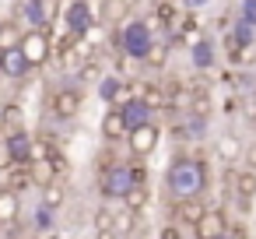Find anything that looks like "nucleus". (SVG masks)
I'll return each mask as SVG.
<instances>
[{
    "mask_svg": "<svg viewBox=\"0 0 256 239\" xmlns=\"http://www.w3.org/2000/svg\"><path fill=\"white\" fill-rule=\"evenodd\" d=\"M120 113H123V120H126V130L134 134V130H140V127L151 123V113H154V109H151L140 95H130V99L120 106Z\"/></svg>",
    "mask_w": 256,
    "mask_h": 239,
    "instance_id": "nucleus-9",
    "label": "nucleus"
},
{
    "mask_svg": "<svg viewBox=\"0 0 256 239\" xmlns=\"http://www.w3.org/2000/svg\"><path fill=\"white\" fill-rule=\"evenodd\" d=\"M218 155H221V162H224V165H232V162L242 155V148H238V141H235V137H221V144H218Z\"/></svg>",
    "mask_w": 256,
    "mask_h": 239,
    "instance_id": "nucleus-27",
    "label": "nucleus"
},
{
    "mask_svg": "<svg viewBox=\"0 0 256 239\" xmlns=\"http://www.w3.org/2000/svg\"><path fill=\"white\" fill-rule=\"evenodd\" d=\"M193 99H196V88H190V85H176V88H168V109H176L179 116L193 113Z\"/></svg>",
    "mask_w": 256,
    "mask_h": 239,
    "instance_id": "nucleus-19",
    "label": "nucleus"
},
{
    "mask_svg": "<svg viewBox=\"0 0 256 239\" xmlns=\"http://www.w3.org/2000/svg\"><path fill=\"white\" fill-rule=\"evenodd\" d=\"M32 228H36V232H42V235H46V232H53V228H56V207H50L46 200H42V204H36V211H32Z\"/></svg>",
    "mask_w": 256,
    "mask_h": 239,
    "instance_id": "nucleus-23",
    "label": "nucleus"
},
{
    "mask_svg": "<svg viewBox=\"0 0 256 239\" xmlns=\"http://www.w3.org/2000/svg\"><path fill=\"white\" fill-rule=\"evenodd\" d=\"M204 214H207V204H204L200 197H190V200H176V204H172V221H176V225H190V228H193Z\"/></svg>",
    "mask_w": 256,
    "mask_h": 239,
    "instance_id": "nucleus-12",
    "label": "nucleus"
},
{
    "mask_svg": "<svg viewBox=\"0 0 256 239\" xmlns=\"http://www.w3.org/2000/svg\"><path fill=\"white\" fill-rule=\"evenodd\" d=\"M18 109H22V106H14V102L4 106V116H0V120H4V123H14V120H18Z\"/></svg>",
    "mask_w": 256,
    "mask_h": 239,
    "instance_id": "nucleus-37",
    "label": "nucleus"
},
{
    "mask_svg": "<svg viewBox=\"0 0 256 239\" xmlns=\"http://www.w3.org/2000/svg\"><path fill=\"white\" fill-rule=\"evenodd\" d=\"M193 113H196V116H210V99H207V92H200V88H196V99H193Z\"/></svg>",
    "mask_w": 256,
    "mask_h": 239,
    "instance_id": "nucleus-31",
    "label": "nucleus"
},
{
    "mask_svg": "<svg viewBox=\"0 0 256 239\" xmlns=\"http://www.w3.org/2000/svg\"><path fill=\"white\" fill-rule=\"evenodd\" d=\"M102 137H106V141H126V137H130L126 120H123L120 109H109V113L102 116Z\"/></svg>",
    "mask_w": 256,
    "mask_h": 239,
    "instance_id": "nucleus-17",
    "label": "nucleus"
},
{
    "mask_svg": "<svg viewBox=\"0 0 256 239\" xmlns=\"http://www.w3.org/2000/svg\"><path fill=\"white\" fill-rule=\"evenodd\" d=\"M232 179H235V193H238V200L249 204V200L256 197V169H238Z\"/></svg>",
    "mask_w": 256,
    "mask_h": 239,
    "instance_id": "nucleus-21",
    "label": "nucleus"
},
{
    "mask_svg": "<svg viewBox=\"0 0 256 239\" xmlns=\"http://www.w3.org/2000/svg\"><path fill=\"white\" fill-rule=\"evenodd\" d=\"M28 71H32V64H28V57H25V50H22V46H14V50H4V53H0V74H4V78L22 81Z\"/></svg>",
    "mask_w": 256,
    "mask_h": 239,
    "instance_id": "nucleus-10",
    "label": "nucleus"
},
{
    "mask_svg": "<svg viewBox=\"0 0 256 239\" xmlns=\"http://www.w3.org/2000/svg\"><path fill=\"white\" fill-rule=\"evenodd\" d=\"M18 214H22V197L4 186V190H0V225H14Z\"/></svg>",
    "mask_w": 256,
    "mask_h": 239,
    "instance_id": "nucleus-20",
    "label": "nucleus"
},
{
    "mask_svg": "<svg viewBox=\"0 0 256 239\" xmlns=\"http://www.w3.org/2000/svg\"><path fill=\"white\" fill-rule=\"evenodd\" d=\"M165 186H168V197L172 200L204 197V190H207V165H204V158L179 155L168 165V172H165Z\"/></svg>",
    "mask_w": 256,
    "mask_h": 239,
    "instance_id": "nucleus-1",
    "label": "nucleus"
},
{
    "mask_svg": "<svg viewBox=\"0 0 256 239\" xmlns=\"http://www.w3.org/2000/svg\"><path fill=\"white\" fill-rule=\"evenodd\" d=\"M22 29L14 25V22H4L0 25V50H14V46H22Z\"/></svg>",
    "mask_w": 256,
    "mask_h": 239,
    "instance_id": "nucleus-25",
    "label": "nucleus"
},
{
    "mask_svg": "<svg viewBox=\"0 0 256 239\" xmlns=\"http://www.w3.org/2000/svg\"><path fill=\"white\" fill-rule=\"evenodd\" d=\"M214 60H218V57H214V43L200 36V39L190 46V64H193V71H210Z\"/></svg>",
    "mask_w": 256,
    "mask_h": 239,
    "instance_id": "nucleus-16",
    "label": "nucleus"
},
{
    "mask_svg": "<svg viewBox=\"0 0 256 239\" xmlns=\"http://www.w3.org/2000/svg\"><path fill=\"white\" fill-rule=\"evenodd\" d=\"M4 144H8V151H11V162L14 165H32V148H36V137L28 134V130H11L8 137H4Z\"/></svg>",
    "mask_w": 256,
    "mask_h": 239,
    "instance_id": "nucleus-7",
    "label": "nucleus"
},
{
    "mask_svg": "<svg viewBox=\"0 0 256 239\" xmlns=\"http://www.w3.org/2000/svg\"><path fill=\"white\" fill-rule=\"evenodd\" d=\"M221 239H235V235H221Z\"/></svg>",
    "mask_w": 256,
    "mask_h": 239,
    "instance_id": "nucleus-39",
    "label": "nucleus"
},
{
    "mask_svg": "<svg viewBox=\"0 0 256 239\" xmlns=\"http://www.w3.org/2000/svg\"><path fill=\"white\" fill-rule=\"evenodd\" d=\"M126 144H130V151H134V158H144V155H151V151L158 148V127H154V123H148V127L134 130V134L126 137Z\"/></svg>",
    "mask_w": 256,
    "mask_h": 239,
    "instance_id": "nucleus-13",
    "label": "nucleus"
},
{
    "mask_svg": "<svg viewBox=\"0 0 256 239\" xmlns=\"http://www.w3.org/2000/svg\"><path fill=\"white\" fill-rule=\"evenodd\" d=\"M64 22H67V32L74 39H84L95 29V11H92L88 0H70L67 11H64Z\"/></svg>",
    "mask_w": 256,
    "mask_h": 239,
    "instance_id": "nucleus-4",
    "label": "nucleus"
},
{
    "mask_svg": "<svg viewBox=\"0 0 256 239\" xmlns=\"http://www.w3.org/2000/svg\"><path fill=\"white\" fill-rule=\"evenodd\" d=\"M28 176H32V186H39V190H50L53 183H60V172H56L53 158L50 162H32L28 165Z\"/></svg>",
    "mask_w": 256,
    "mask_h": 239,
    "instance_id": "nucleus-18",
    "label": "nucleus"
},
{
    "mask_svg": "<svg viewBox=\"0 0 256 239\" xmlns=\"http://www.w3.org/2000/svg\"><path fill=\"white\" fill-rule=\"evenodd\" d=\"M144 204H148V190H144V186H137V190H134L126 200H123V207H126V211H134V214H137Z\"/></svg>",
    "mask_w": 256,
    "mask_h": 239,
    "instance_id": "nucleus-29",
    "label": "nucleus"
},
{
    "mask_svg": "<svg viewBox=\"0 0 256 239\" xmlns=\"http://www.w3.org/2000/svg\"><path fill=\"white\" fill-rule=\"evenodd\" d=\"M176 137H179V141H204V137H207V116L186 113V116L176 123Z\"/></svg>",
    "mask_w": 256,
    "mask_h": 239,
    "instance_id": "nucleus-14",
    "label": "nucleus"
},
{
    "mask_svg": "<svg viewBox=\"0 0 256 239\" xmlns=\"http://www.w3.org/2000/svg\"><path fill=\"white\" fill-rule=\"evenodd\" d=\"M249 165H252V169H256V144H252V148H249Z\"/></svg>",
    "mask_w": 256,
    "mask_h": 239,
    "instance_id": "nucleus-38",
    "label": "nucleus"
},
{
    "mask_svg": "<svg viewBox=\"0 0 256 239\" xmlns=\"http://www.w3.org/2000/svg\"><path fill=\"white\" fill-rule=\"evenodd\" d=\"M81 106H84V95L78 88H56L53 99H50V109H53L56 120H74L81 113Z\"/></svg>",
    "mask_w": 256,
    "mask_h": 239,
    "instance_id": "nucleus-6",
    "label": "nucleus"
},
{
    "mask_svg": "<svg viewBox=\"0 0 256 239\" xmlns=\"http://www.w3.org/2000/svg\"><path fill=\"white\" fill-rule=\"evenodd\" d=\"M165 60H168V53H165V50H162V46H154V50H151V53H148V64H151V67H162V64H165Z\"/></svg>",
    "mask_w": 256,
    "mask_h": 239,
    "instance_id": "nucleus-33",
    "label": "nucleus"
},
{
    "mask_svg": "<svg viewBox=\"0 0 256 239\" xmlns=\"http://www.w3.org/2000/svg\"><path fill=\"white\" fill-rule=\"evenodd\" d=\"M98 99L109 106V109H120L130 95H126V81L120 78V74H106L102 81H98Z\"/></svg>",
    "mask_w": 256,
    "mask_h": 239,
    "instance_id": "nucleus-11",
    "label": "nucleus"
},
{
    "mask_svg": "<svg viewBox=\"0 0 256 239\" xmlns=\"http://www.w3.org/2000/svg\"><path fill=\"white\" fill-rule=\"evenodd\" d=\"M232 36H235V50H246V46H252V43H256V29H252L249 22H242V18H235Z\"/></svg>",
    "mask_w": 256,
    "mask_h": 239,
    "instance_id": "nucleus-24",
    "label": "nucleus"
},
{
    "mask_svg": "<svg viewBox=\"0 0 256 239\" xmlns=\"http://www.w3.org/2000/svg\"><path fill=\"white\" fill-rule=\"evenodd\" d=\"M134 221H137L134 211H126V207L116 211V214H112V232H116V239H120V235H130V232H134Z\"/></svg>",
    "mask_w": 256,
    "mask_h": 239,
    "instance_id": "nucleus-26",
    "label": "nucleus"
},
{
    "mask_svg": "<svg viewBox=\"0 0 256 239\" xmlns=\"http://www.w3.org/2000/svg\"><path fill=\"white\" fill-rule=\"evenodd\" d=\"M207 4H210V0H182V8H186L190 15H196V11H204Z\"/></svg>",
    "mask_w": 256,
    "mask_h": 239,
    "instance_id": "nucleus-36",
    "label": "nucleus"
},
{
    "mask_svg": "<svg viewBox=\"0 0 256 239\" xmlns=\"http://www.w3.org/2000/svg\"><path fill=\"white\" fill-rule=\"evenodd\" d=\"M193 235L196 239H221V235H228V214L218 211V207H207V214L193 225Z\"/></svg>",
    "mask_w": 256,
    "mask_h": 239,
    "instance_id": "nucleus-8",
    "label": "nucleus"
},
{
    "mask_svg": "<svg viewBox=\"0 0 256 239\" xmlns=\"http://www.w3.org/2000/svg\"><path fill=\"white\" fill-rule=\"evenodd\" d=\"M81 78H84V81H95V85H98V81H102L106 74L98 71V64H84V67H81Z\"/></svg>",
    "mask_w": 256,
    "mask_h": 239,
    "instance_id": "nucleus-32",
    "label": "nucleus"
},
{
    "mask_svg": "<svg viewBox=\"0 0 256 239\" xmlns=\"http://www.w3.org/2000/svg\"><path fill=\"white\" fill-rule=\"evenodd\" d=\"M0 53H4V50H0Z\"/></svg>",
    "mask_w": 256,
    "mask_h": 239,
    "instance_id": "nucleus-40",
    "label": "nucleus"
},
{
    "mask_svg": "<svg viewBox=\"0 0 256 239\" xmlns=\"http://www.w3.org/2000/svg\"><path fill=\"white\" fill-rule=\"evenodd\" d=\"M130 15V0H102V25H120Z\"/></svg>",
    "mask_w": 256,
    "mask_h": 239,
    "instance_id": "nucleus-22",
    "label": "nucleus"
},
{
    "mask_svg": "<svg viewBox=\"0 0 256 239\" xmlns=\"http://www.w3.org/2000/svg\"><path fill=\"white\" fill-rule=\"evenodd\" d=\"M22 50H25V57H28V64H32V67H42V64L50 60V53H53V43H50V36H46V32L28 29V32L22 36Z\"/></svg>",
    "mask_w": 256,
    "mask_h": 239,
    "instance_id": "nucleus-5",
    "label": "nucleus"
},
{
    "mask_svg": "<svg viewBox=\"0 0 256 239\" xmlns=\"http://www.w3.org/2000/svg\"><path fill=\"white\" fill-rule=\"evenodd\" d=\"M158 239H182V232H179V225H176V221H168V225H162Z\"/></svg>",
    "mask_w": 256,
    "mask_h": 239,
    "instance_id": "nucleus-34",
    "label": "nucleus"
},
{
    "mask_svg": "<svg viewBox=\"0 0 256 239\" xmlns=\"http://www.w3.org/2000/svg\"><path fill=\"white\" fill-rule=\"evenodd\" d=\"M120 46L130 60H148V53L154 50V32L148 22L140 18H126L123 29H120Z\"/></svg>",
    "mask_w": 256,
    "mask_h": 239,
    "instance_id": "nucleus-3",
    "label": "nucleus"
},
{
    "mask_svg": "<svg viewBox=\"0 0 256 239\" xmlns=\"http://www.w3.org/2000/svg\"><path fill=\"white\" fill-rule=\"evenodd\" d=\"M137 186H144V183L137 179L134 162H112V165H106L102 176H98V193H102L106 200H126Z\"/></svg>",
    "mask_w": 256,
    "mask_h": 239,
    "instance_id": "nucleus-2",
    "label": "nucleus"
},
{
    "mask_svg": "<svg viewBox=\"0 0 256 239\" xmlns=\"http://www.w3.org/2000/svg\"><path fill=\"white\" fill-rule=\"evenodd\" d=\"M22 22L28 29L46 32V25H50V4H46V0H25V4H22Z\"/></svg>",
    "mask_w": 256,
    "mask_h": 239,
    "instance_id": "nucleus-15",
    "label": "nucleus"
},
{
    "mask_svg": "<svg viewBox=\"0 0 256 239\" xmlns=\"http://www.w3.org/2000/svg\"><path fill=\"white\" fill-rule=\"evenodd\" d=\"M238 18L256 29V0H242V4H238Z\"/></svg>",
    "mask_w": 256,
    "mask_h": 239,
    "instance_id": "nucleus-30",
    "label": "nucleus"
},
{
    "mask_svg": "<svg viewBox=\"0 0 256 239\" xmlns=\"http://www.w3.org/2000/svg\"><path fill=\"white\" fill-rule=\"evenodd\" d=\"M14 162H11V151H8V144L4 141H0V172H8Z\"/></svg>",
    "mask_w": 256,
    "mask_h": 239,
    "instance_id": "nucleus-35",
    "label": "nucleus"
},
{
    "mask_svg": "<svg viewBox=\"0 0 256 239\" xmlns=\"http://www.w3.org/2000/svg\"><path fill=\"white\" fill-rule=\"evenodd\" d=\"M50 207H64V200H67V190H64V183H53L50 190H46V197H42Z\"/></svg>",
    "mask_w": 256,
    "mask_h": 239,
    "instance_id": "nucleus-28",
    "label": "nucleus"
}]
</instances>
